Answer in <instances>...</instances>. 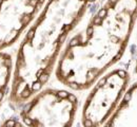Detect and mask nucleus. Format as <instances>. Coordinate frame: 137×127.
I'll use <instances>...</instances> for the list:
<instances>
[{
    "mask_svg": "<svg viewBox=\"0 0 137 127\" xmlns=\"http://www.w3.org/2000/svg\"><path fill=\"white\" fill-rule=\"evenodd\" d=\"M78 108L73 91L44 86L19 107V120L25 127H73Z\"/></svg>",
    "mask_w": 137,
    "mask_h": 127,
    "instance_id": "nucleus-3",
    "label": "nucleus"
},
{
    "mask_svg": "<svg viewBox=\"0 0 137 127\" xmlns=\"http://www.w3.org/2000/svg\"><path fill=\"white\" fill-rule=\"evenodd\" d=\"M45 0H0V51L13 47L25 34Z\"/></svg>",
    "mask_w": 137,
    "mask_h": 127,
    "instance_id": "nucleus-5",
    "label": "nucleus"
},
{
    "mask_svg": "<svg viewBox=\"0 0 137 127\" xmlns=\"http://www.w3.org/2000/svg\"><path fill=\"white\" fill-rule=\"evenodd\" d=\"M15 58L7 51H0V107L8 97L13 81Z\"/></svg>",
    "mask_w": 137,
    "mask_h": 127,
    "instance_id": "nucleus-6",
    "label": "nucleus"
},
{
    "mask_svg": "<svg viewBox=\"0 0 137 127\" xmlns=\"http://www.w3.org/2000/svg\"><path fill=\"white\" fill-rule=\"evenodd\" d=\"M136 22V0H105L64 44L54 68L71 91L88 90L123 57Z\"/></svg>",
    "mask_w": 137,
    "mask_h": 127,
    "instance_id": "nucleus-1",
    "label": "nucleus"
},
{
    "mask_svg": "<svg viewBox=\"0 0 137 127\" xmlns=\"http://www.w3.org/2000/svg\"><path fill=\"white\" fill-rule=\"evenodd\" d=\"M131 85L125 68L110 69L88 89L81 107L82 127H104L121 103Z\"/></svg>",
    "mask_w": 137,
    "mask_h": 127,
    "instance_id": "nucleus-4",
    "label": "nucleus"
},
{
    "mask_svg": "<svg viewBox=\"0 0 137 127\" xmlns=\"http://www.w3.org/2000/svg\"><path fill=\"white\" fill-rule=\"evenodd\" d=\"M0 127H25L18 118H7L0 124Z\"/></svg>",
    "mask_w": 137,
    "mask_h": 127,
    "instance_id": "nucleus-7",
    "label": "nucleus"
},
{
    "mask_svg": "<svg viewBox=\"0 0 137 127\" xmlns=\"http://www.w3.org/2000/svg\"><path fill=\"white\" fill-rule=\"evenodd\" d=\"M99 0H45L22 36L14 62L7 101L19 108L52 77L61 50L90 8Z\"/></svg>",
    "mask_w": 137,
    "mask_h": 127,
    "instance_id": "nucleus-2",
    "label": "nucleus"
}]
</instances>
